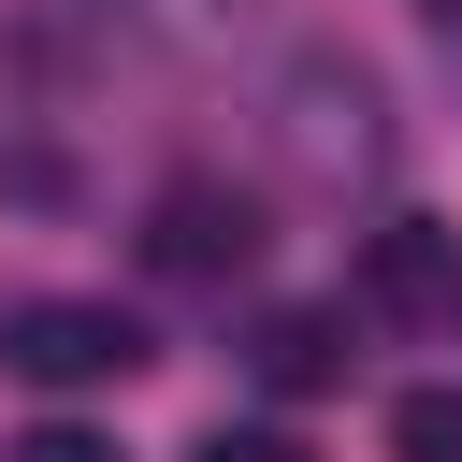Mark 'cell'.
<instances>
[{"instance_id": "5b68a950", "label": "cell", "mask_w": 462, "mask_h": 462, "mask_svg": "<svg viewBox=\"0 0 462 462\" xmlns=\"http://www.w3.org/2000/svg\"><path fill=\"white\" fill-rule=\"evenodd\" d=\"M245 361H260V390H332L346 375V303H274L245 332Z\"/></svg>"}, {"instance_id": "277c9868", "label": "cell", "mask_w": 462, "mask_h": 462, "mask_svg": "<svg viewBox=\"0 0 462 462\" xmlns=\"http://www.w3.org/2000/svg\"><path fill=\"white\" fill-rule=\"evenodd\" d=\"M361 318H462V231L448 217H390V231H361Z\"/></svg>"}, {"instance_id": "6da1fadb", "label": "cell", "mask_w": 462, "mask_h": 462, "mask_svg": "<svg viewBox=\"0 0 462 462\" xmlns=\"http://www.w3.org/2000/svg\"><path fill=\"white\" fill-rule=\"evenodd\" d=\"M0 375H29V390H116V375H144V318L87 303V289H29V303H0Z\"/></svg>"}, {"instance_id": "52a82bcc", "label": "cell", "mask_w": 462, "mask_h": 462, "mask_svg": "<svg viewBox=\"0 0 462 462\" xmlns=\"http://www.w3.org/2000/svg\"><path fill=\"white\" fill-rule=\"evenodd\" d=\"M188 462H318V448H303V433H274V419H231V433H202Z\"/></svg>"}, {"instance_id": "3957f363", "label": "cell", "mask_w": 462, "mask_h": 462, "mask_svg": "<svg viewBox=\"0 0 462 462\" xmlns=\"http://www.w3.org/2000/svg\"><path fill=\"white\" fill-rule=\"evenodd\" d=\"M144 260H159L173 289H231V274L260 260V202H245L231 173H173V188L144 202Z\"/></svg>"}, {"instance_id": "8992f818", "label": "cell", "mask_w": 462, "mask_h": 462, "mask_svg": "<svg viewBox=\"0 0 462 462\" xmlns=\"http://www.w3.org/2000/svg\"><path fill=\"white\" fill-rule=\"evenodd\" d=\"M390 462H462V390H390Z\"/></svg>"}, {"instance_id": "ba28073f", "label": "cell", "mask_w": 462, "mask_h": 462, "mask_svg": "<svg viewBox=\"0 0 462 462\" xmlns=\"http://www.w3.org/2000/svg\"><path fill=\"white\" fill-rule=\"evenodd\" d=\"M0 462H116V448H101V433H72V419H43V433H14Z\"/></svg>"}, {"instance_id": "7a4b0ae2", "label": "cell", "mask_w": 462, "mask_h": 462, "mask_svg": "<svg viewBox=\"0 0 462 462\" xmlns=\"http://www.w3.org/2000/svg\"><path fill=\"white\" fill-rule=\"evenodd\" d=\"M274 130H289V159L318 173V188H346V173H375L390 159V87L361 72V58H289V87H274Z\"/></svg>"}, {"instance_id": "9c48e42d", "label": "cell", "mask_w": 462, "mask_h": 462, "mask_svg": "<svg viewBox=\"0 0 462 462\" xmlns=\"http://www.w3.org/2000/svg\"><path fill=\"white\" fill-rule=\"evenodd\" d=\"M433 14H462V0H433Z\"/></svg>"}]
</instances>
